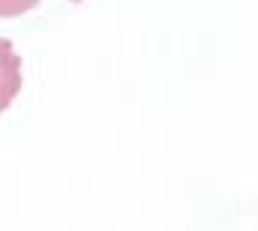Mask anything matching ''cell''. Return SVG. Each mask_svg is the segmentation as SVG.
Listing matches in <instances>:
<instances>
[{"instance_id":"obj_2","label":"cell","mask_w":258,"mask_h":231,"mask_svg":"<svg viewBox=\"0 0 258 231\" xmlns=\"http://www.w3.org/2000/svg\"><path fill=\"white\" fill-rule=\"evenodd\" d=\"M39 6V0H0V18H18Z\"/></svg>"},{"instance_id":"obj_1","label":"cell","mask_w":258,"mask_h":231,"mask_svg":"<svg viewBox=\"0 0 258 231\" xmlns=\"http://www.w3.org/2000/svg\"><path fill=\"white\" fill-rule=\"evenodd\" d=\"M21 92V56L15 53L9 39H0V113Z\"/></svg>"}]
</instances>
